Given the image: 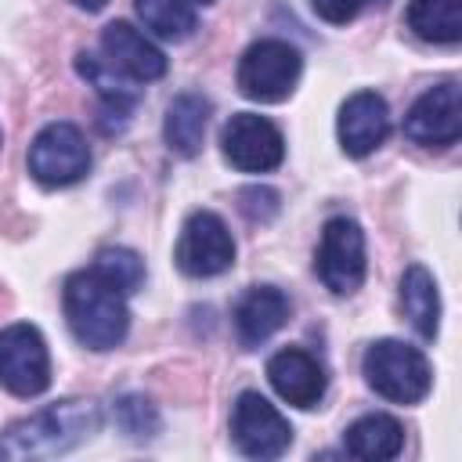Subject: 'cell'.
Listing matches in <instances>:
<instances>
[{
    "mask_svg": "<svg viewBox=\"0 0 462 462\" xmlns=\"http://www.w3.org/2000/svg\"><path fill=\"white\" fill-rule=\"evenodd\" d=\"M231 440L249 458H278L292 444V426L263 393L245 390L231 408Z\"/></svg>",
    "mask_w": 462,
    "mask_h": 462,
    "instance_id": "cell-8",
    "label": "cell"
},
{
    "mask_svg": "<svg viewBox=\"0 0 462 462\" xmlns=\"http://www.w3.org/2000/svg\"><path fill=\"white\" fill-rule=\"evenodd\" d=\"M105 61L130 83H152L166 76V54L130 22H108L101 32Z\"/></svg>",
    "mask_w": 462,
    "mask_h": 462,
    "instance_id": "cell-12",
    "label": "cell"
},
{
    "mask_svg": "<svg viewBox=\"0 0 462 462\" xmlns=\"http://www.w3.org/2000/svg\"><path fill=\"white\" fill-rule=\"evenodd\" d=\"M0 386L14 397H36L51 386V354L36 325H7L0 332Z\"/></svg>",
    "mask_w": 462,
    "mask_h": 462,
    "instance_id": "cell-7",
    "label": "cell"
},
{
    "mask_svg": "<svg viewBox=\"0 0 462 462\" xmlns=\"http://www.w3.org/2000/svg\"><path fill=\"white\" fill-rule=\"evenodd\" d=\"M90 170V148L76 123H47L29 144V173L43 188H65Z\"/></svg>",
    "mask_w": 462,
    "mask_h": 462,
    "instance_id": "cell-5",
    "label": "cell"
},
{
    "mask_svg": "<svg viewBox=\"0 0 462 462\" xmlns=\"http://www.w3.org/2000/svg\"><path fill=\"white\" fill-rule=\"evenodd\" d=\"M289 296L278 285H253L235 307V328L245 346L267 343L289 321Z\"/></svg>",
    "mask_w": 462,
    "mask_h": 462,
    "instance_id": "cell-15",
    "label": "cell"
},
{
    "mask_svg": "<svg viewBox=\"0 0 462 462\" xmlns=\"http://www.w3.org/2000/svg\"><path fill=\"white\" fill-rule=\"evenodd\" d=\"M267 379L274 393L292 408H318L328 386L321 361L300 346H285L267 361Z\"/></svg>",
    "mask_w": 462,
    "mask_h": 462,
    "instance_id": "cell-14",
    "label": "cell"
},
{
    "mask_svg": "<svg viewBox=\"0 0 462 462\" xmlns=\"http://www.w3.org/2000/svg\"><path fill=\"white\" fill-rule=\"evenodd\" d=\"M134 11L162 40H188L195 32V7L188 0H134Z\"/></svg>",
    "mask_w": 462,
    "mask_h": 462,
    "instance_id": "cell-21",
    "label": "cell"
},
{
    "mask_svg": "<svg viewBox=\"0 0 462 462\" xmlns=\"http://www.w3.org/2000/svg\"><path fill=\"white\" fill-rule=\"evenodd\" d=\"M61 303H65V321L72 336L87 350H112L126 339V328H130L126 292H119L94 267L69 274Z\"/></svg>",
    "mask_w": 462,
    "mask_h": 462,
    "instance_id": "cell-1",
    "label": "cell"
},
{
    "mask_svg": "<svg viewBox=\"0 0 462 462\" xmlns=\"http://www.w3.org/2000/svg\"><path fill=\"white\" fill-rule=\"evenodd\" d=\"M116 426L134 440H148L159 433V411L144 393H123L116 401Z\"/></svg>",
    "mask_w": 462,
    "mask_h": 462,
    "instance_id": "cell-23",
    "label": "cell"
},
{
    "mask_svg": "<svg viewBox=\"0 0 462 462\" xmlns=\"http://www.w3.org/2000/svg\"><path fill=\"white\" fill-rule=\"evenodd\" d=\"M300 72H303V58L292 43L256 40L253 47H245V54L238 61V90L249 101L278 105L296 90Z\"/></svg>",
    "mask_w": 462,
    "mask_h": 462,
    "instance_id": "cell-4",
    "label": "cell"
},
{
    "mask_svg": "<svg viewBox=\"0 0 462 462\" xmlns=\"http://www.w3.org/2000/svg\"><path fill=\"white\" fill-rule=\"evenodd\" d=\"M101 411L90 401H58L29 419L11 422L0 433V458H43L61 455L97 433Z\"/></svg>",
    "mask_w": 462,
    "mask_h": 462,
    "instance_id": "cell-2",
    "label": "cell"
},
{
    "mask_svg": "<svg viewBox=\"0 0 462 462\" xmlns=\"http://www.w3.org/2000/svg\"><path fill=\"white\" fill-rule=\"evenodd\" d=\"M94 271H97L101 278H108L119 292H137L141 282H144V263H141V256H137L134 249H126V245H108V249H101L97 260H94Z\"/></svg>",
    "mask_w": 462,
    "mask_h": 462,
    "instance_id": "cell-22",
    "label": "cell"
},
{
    "mask_svg": "<svg viewBox=\"0 0 462 462\" xmlns=\"http://www.w3.org/2000/svg\"><path fill=\"white\" fill-rule=\"evenodd\" d=\"M408 29L426 43L462 40V0H411L404 11Z\"/></svg>",
    "mask_w": 462,
    "mask_h": 462,
    "instance_id": "cell-19",
    "label": "cell"
},
{
    "mask_svg": "<svg viewBox=\"0 0 462 462\" xmlns=\"http://www.w3.org/2000/svg\"><path fill=\"white\" fill-rule=\"evenodd\" d=\"M339 144L350 159H365L372 155L386 134H390V108L375 90H357L343 101L339 108V123H336Z\"/></svg>",
    "mask_w": 462,
    "mask_h": 462,
    "instance_id": "cell-13",
    "label": "cell"
},
{
    "mask_svg": "<svg viewBox=\"0 0 462 462\" xmlns=\"http://www.w3.org/2000/svg\"><path fill=\"white\" fill-rule=\"evenodd\" d=\"M238 209L249 217V220H271L278 213V191L274 188H263V184H249L238 191Z\"/></svg>",
    "mask_w": 462,
    "mask_h": 462,
    "instance_id": "cell-24",
    "label": "cell"
},
{
    "mask_svg": "<svg viewBox=\"0 0 462 462\" xmlns=\"http://www.w3.org/2000/svg\"><path fill=\"white\" fill-rule=\"evenodd\" d=\"M220 152L242 173H267L285 159V137L271 119L238 112L220 130Z\"/></svg>",
    "mask_w": 462,
    "mask_h": 462,
    "instance_id": "cell-10",
    "label": "cell"
},
{
    "mask_svg": "<svg viewBox=\"0 0 462 462\" xmlns=\"http://www.w3.org/2000/svg\"><path fill=\"white\" fill-rule=\"evenodd\" d=\"M199 4H209V0H199Z\"/></svg>",
    "mask_w": 462,
    "mask_h": 462,
    "instance_id": "cell-27",
    "label": "cell"
},
{
    "mask_svg": "<svg viewBox=\"0 0 462 462\" xmlns=\"http://www.w3.org/2000/svg\"><path fill=\"white\" fill-rule=\"evenodd\" d=\"M310 4H314V11H318L325 22H332V25H346V22L357 18L361 7H365V0H310Z\"/></svg>",
    "mask_w": 462,
    "mask_h": 462,
    "instance_id": "cell-25",
    "label": "cell"
},
{
    "mask_svg": "<svg viewBox=\"0 0 462 462\" xmlns=\"http://www.w3.org/2000/svg\"><path fill=\"white\" fill-rule=\"evenodd\" d=\"M401 310L422 339L437 336V328H440V296H437L433 274L422 263H411L401 274Z\"/></svg>",
    "mask_w": 462,
    "mask_h": 462,
    "instance_id": "cell-18",
    "label": "cell"
},
{
    "mask_svg": "<svg viewBox=\"0 0 462 462\" xmlns=\"http://www.w3.org/2000/svg\"><path fill=\"white\" fill-rule=\"evenodd\" d=\"M321 285L336 296H350L365 282V231L350 217H332L321 227V245L314 256Z\"/></svg>",
    "mask_w": 462,
    "mask_h": 462,
    "instance_id": "cell-6",
    "label": "cell"
},
{
    "mask_svg": "<svg viewBox=\"0 0 462 462\" xmlns=\"http://www.w3.org/2000/svg\"><path fill=\"white\" fill-rule=\"evenodd\" d=\"M173 260L188 278H217L235 263V238L217 213L195 209L180 227Z\"/></svg>",
    "mask_w": 462,
    "mask_h": 462,
    "instance_id": "cell-9",
    "label": "cell"
},
{
    "mask_svg": "<svg viewBox=\"0 0 462 462\" xmlns=\"http://www.w3.org/2000/svg\"><path fill=\"white\" fill-rule=\"evenodd\" d=\"M209 97L202 94H177L166 108V123H162V137L170 144V152L191 159L202 152V137H206V123H209Z\"/></svg>",
    "mask_w": 462,
    "mask_h": 462,
    "instance_id": "cell-17",
    "label": "cell"
},
{
    "mask_svg": "<svg viewBox=\"0 0 462 462\" xmlns=\"http://www.w3.org/2000/svg\"><path fill=\"white\" fill-rule=\"evenodd\" d=\"M76 69H79V76L97 90V97L105 101L108 112L126 116V112L134 108V101H137V87H130V79L119 76L108 61H101V58H94V54H79V58H76Z\"/></svg>",
    "mask_w": 462,
    "mask_h": 462,
    "instance_id": "cell-20",
    "label": "cell"
},
{
    "mask_svg": "<svg viewBox=\"0 0 462 462\" xmlns=\"http://www.w3.org/2000/svg\"><path fill=\"white\" fill-rule=\"evenodd\" d=\"M343 448H346V455H354L361 462L397 458L401 448H404V426L393 415H386V411L361 415L357 422H350L343 430Z\"/></svg>",
    "mask_w": 462,
    "mask_h": 462,
    "instance_id": "cell-16",
    "label": "cell"
},
{
    "mask_svg": "<svg viewBox=\"0 0 462 462\" xmlns=\"http://www.w3.org/2000/svg\"><path fill=\"white\" fill-rule=\"evenodd\" d=\"M404 137L422 148H451L462 137V94L455 79L430 87L404 116Z\"/></svg>",
    "mask_w": 462,
    "mask_h": 462,
    "instance_id": "cell-11",
    "label": "cell"
},
{
    "mask_svg": "<svg viewBox=\"0 0 462 462\" xmlns=\"http://www.w3.org/2000/svg\"><path fill=\"white\" fill-rule=\"evenodd\" d=\"M365 383L393 404H419L433 386V368L426 354L401 339H375L361 357Z\"/></svg>",
    "mask_w": 462,
    "mask_h": 462,
    "instance_id": "cell-3",
    "label": "cell"
},
{
    "mask_svg": "<svg viewBox=\"0 0 462 462\" xmlns=\"http://www.w3.org/2000/svg\"><path fill=\"white\" fill-rule=\"evenodd\" d=\"M72 4H76V7H83V11H101L108 0H72Z\"/></svg>",
    "mask_w": 462,
    "mask_h": 462,
    "instance_id": "cell-26",
    "label": "cell"
}]
</instances>
